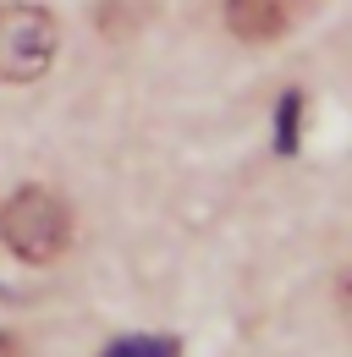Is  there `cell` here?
Listing matches in <instances>:
<instances>
[{"label": "cell", "mask_w": 352, "mask_h": 357, "mask_svg": "<svg viewBox=\"0 0 352 357\" xmlns=\"http://www.w3.org/2000/svg\"><path fill=\"white\" fill-rule=\"evenodd\" d=\"M0 242L22 264H55L72 242V209L50 187H17L0 204Z\"/></svg>", "instance_id": "6da1fadb"}, {"label": "cell", "mask_w": 352, "mask_h": 357, "mask_svg": "<svg viewBox=\"0 0 352 357\" xmlns=\"http://www.w3.org/2000/svg\"><path fill=\"white\" fill-rule=\"evenodd\" d=\"M55 50H61L55 11L28 6V0H6L0 6V83H34V77H44Z\"/></svg>", "instance_id": "7a4b0ae2"}, {"label": "cell", "mask_w": 352, "mask_h": 357, "mask_svg": "<svg viewBox=\"0 0 352 357\" xmlns=\"http://www.w3.org/2000/svg\"><path fill=\"white\" fill-rule=\"evenodd\" d=\"M226 22L248 45H275L286 33V6L281 0H226Z\"/></svg>", "instance_id": "3957f363"}, {"label": "cell", "mask_w": 352, "mask_h": 357, "mask_svg": "<svg viewBox=\"0 0 352 357\" xmlns=\"http://www.w3.org/2000/svg\"><path fill=\"white\" fill-rule=\"evenodd\" d=\"M275 149L281 154H298L303 149V93L286 89L281 105H275Z\"/></svg>", "instance_id": "277c9868"}, {"label": "cell", "mask_w": 352, "mask_h": 357, "mask_svg": "<svg viewBox=\"0 0 352 357\" xmlns=\"http://www.w3.org/2000/svg\"><path fill=\"white\" fill-rule=\"evenodd\" d=\"M182 347H176L171 335H122V341H110L105 347V357H176Z\"/></svg>", "instance_id": "5b68a950"}, {"label": "cell", "mask_w": 352, "mask_h": 357, "mask_svg": "<svg viewBox=\"0 0 352 357\" xmlns=\"http://www.w3.org/2000/svg\"><path fill=\"white\" fill-rule=\"evenodd\" d=\"M0 357H28V352H22V341H17V335H6V330H0Z\"/></svg>", "instance_id": "8992f818"}]
</instances>
